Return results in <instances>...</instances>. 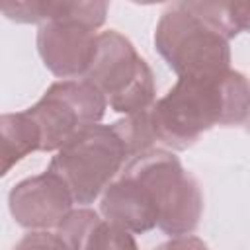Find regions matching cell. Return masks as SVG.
Listing matches in <instances>:
<instances>
[{
	"label": "cell",
	"instance_id": "obj_8",
	"mask_svg": "<svg viewBox=\"0 0 250 250\" xmlns=\"http://www.w3.org/2000/svg\"><path fill=\"white\" fill-rule=\"evenodd\" d=\"M74 197L66 182L53 170L20 182L10 191V211L27 229L59 227L70 213Z\"/></svg>",
	"mask_w": 250,
	"mask_h": 250
},
{
	"label": "cell",
	"instance_id": "obj_1",
	"mask_svg": "<svg viewBox=\"0 0 250 250\" xmlns=\"http://www.w3.org/2000/svg\"><path fill=\"white\" fill-rule=\"evenodd\" d=\"M250 109V80L236 70L180 76L164 98L148 107L158 143L186 148L213 125L242 123Z\"/></svg>",
	"mask_w": 250,
	"mask_h": 250
},
{
	"label": "cell",
	"instance_id": "obj_10",
	"mask_svg": "<svg viewBox=\"0 0 250 250\" xmlns=\"http://www.w3.org/2000/svg\"><path fill=\"white\" fill-rule=\"evenodd\" d=\"M109 0H57L51 20L78 21L90 27H100L105 20Z\"/></svg>",
	"mask_w": 250,
	"mask_h": 250
},
{
	"label": "cell",
	"instance_id": "obj_6",
	"mask_svg": "<svg viewBox=\"0 0 250 250\" xmlns=\"http://www.w3.org/2000/svg\"><path fill=\"white\" fill-rule=\"evenodd\" d=\"M105 96L90 80L55 82L43 98L25 109L41 131V148L59 150L78 133L96 125L105 111Z\"/></svg>",
	"mask_w": 250,
	"mask_h": 250
},
{
	"label": "cell",
	"instance_id": "obj_14",
	"mask_svg": "<svg viewBox=\"0 0 250 250\" xmlns=\"http://www.w3.org/2000/svg\"><path fill=\"white\" fill-rule=\"evenodd\" d=\"M137 4H156V2H164V0H133Z\"/></svg>",
	"mask_w": 250,
	"mask_h": 250
},
{
	"label": "cell",
	"instance_id": "obj_13",
	"mask_svg": "<svg viewBox=\"0 0 250 250\" xmlns=\"http://www.w3.org/2000/svg\"><path fill=\"white\" fill-rule=\"evenodd\" d=\"M230 16L238 31H250V0H230Z\"/></svg>",
	"mask_w": 250,
	"mask_h": 250
},
{
	"label": "cell",
	"instance_id": "obj_3",
	"mask_svg": "<svg viewBox=\"0 0 250 250\" xmlns=\"http://www.w3.org/2000/svg\"><path fill=\"white\" fill-rule=\"evenodd\" d=\"M129 158L131 150L119 127L115 123H96L61 146L57 156H53L49 170L57 172L66 182L74 201L86 205L105 191Z\"/></svg>",
	"mask_w": 250,
	"mask_h": 250
},
{
	"label": "cell",
	"instance_id": "obj_11",
	"mask_svg": "<svg viewBox=\"0 0 250 250\" xmlns=\"http://www.w3.org/2000/svg\"><path fill=\"white\" fill-rule=\"evenodd\" d=\"M100 217L90 211V209H78V211H70L59 225V234L61 238H64L66 246H86L90 248L92 236L96 227L100 225Z\"/></svg>",
	"mask_w": 250,
	"mask_h": 250
},
{
	"label": "cell",
	"instance_id": "obj_15",
	"mask_svg": "<svg viewBox=\"0 0 250 250\" xmlns=\"http://www.w3.org/2000/svg\"><path fill=\"white\" fill-rule=\"evenodd\" d=\"M244 123H246V129L250 131V109H248V115H246V119H244Z\"/></svg>",
	"mask_w": 250,
	"mask_h": 250
},
{
	"label": "cell",
	"instance_id": "obj_4",
	"mask_svg": "<svg viewBox=\"0 0 250 250\" xmlns=\"http://www.w3.org/2000/svg\"><path fill=\"white\" fill-rule=\"evenodd\" d=\"M86 80H90L105 96L107 105L119 113H141L154 104V80L148 64L131 41L117 31L98 33V49Z\"/></svg>",
	"mask_w": 250,
	"mask_h": 250
},
{
	"label": "cell",
	"instance_id": "obj_2",
	"mask_svg": "<svg viewBox=\"0 0 250 250\" xmlns=\"http://www.w3.org/2000/svg\"><path fill=\"white\" fill-rule=\"evenodd\" d=\"M236 33L230 0H178L162 14L154 45L178 76H201L230 68Z\"/></svg>",
	"mask_w": 250,
	"mask_h": 250
},
{
	"label": "cell",
	"instance_id": "obj_9",
	"mask_svg": "<svg viewBox=\"0 0 250 250\" xmlns=\"http://www.w3.org/2000/svg\"><path fill=\"white\" fill-rule=\"evenodd\" d=\"M2 174L25 154L41 148V131L27 111L2 115Z\"/></svg>",
	"mask_w": 250,
	"mask_h": 250
},
{
	"label": "cell",
	"instance_id": "obj_12",
	"mask_svg": "<svg viewBox=\"0 0 250 250\" xmlns=\"http://www.w3.org/2000/svg\"><path fill=\"white\" fill-rule=\"evenodd\" d=\"M57 0H2V12L6 18L33 23L41 20H51Z\"/></svg>",
	"mask_w": 250,
	"mask_h": 250
},
{
	"label": "cell",
	"instance_id": "obj_7",
	"mask_svg": "<svg viewBox=\"0 0 250 250\" xmlns=\"http://www.w3.org/2000/svg\"><path fill=\"white\" fill-rule=\"evenodd\" d=\"M39 55L45 66L62 78L86 76L98 49L96 27L64 21L47 20L37 35Z\"/></svg>",
	"mask_w": 250,
	"mask_h": 250
},
{
	"label": "cell",
	"instance_id": "obj_5",
	"mask_svg": "<svg viewBox=\"0 0 250 250\" xmlns=\"http://www.w3.org/2000/svg\"><path fill=\"white\" fill-rule=\"evenodd\" d=\"M125 170L141 178L152 191L158 209V227L168 234L191 232L199 221L203 197L197 182L180 160L162 148H146L135 154Z\"/></svg>",
	"mask_w": 250,
	"mask_h": 250
}]
</instances>
